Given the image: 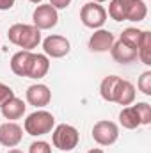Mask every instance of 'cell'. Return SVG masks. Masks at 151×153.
Listing matches in <instances>:
<instances>
[{
  "instance_id": "cell-25",
  "label": "cell",
  "mask_w": 151,
  "mask_h": 153,
  "mask_svg": "<svg viewBox=\"0 0 151 153\" xmlns=\"http://www.w3.org/2000/svg\"><path fill=\"white\" fill-rule=\"evenodd\" d=\"M13 96H14V91H13V89H11L7 84L0 82V107H2L5 102H9Z\"/></svg>"
},
{
  "instance_id": "cell-14",
  "label": "cell",
  "mask_w": 151,
  "mask_h": 153,
  "mask_svg": "<svg viewBox=\"0 0 151 153\" xmlns=\"http://www.w3.org/2000/svg\"><path fill=\"white\" fill-rule=\"evenodd\" d=\"M0 111H2V116H4L5 119L16 121V119H20V117H23L25 111H27V105H25V102H23L21 98L13 96L9 102H5V103L0 107Z\"/></svg>"
},
{
  "instance_id": "cell-7",
  "label": "cell",
  "mask_w": 151,
  "mask_h": 153,
  "mask_svg": "<svg viewBox=\"0 0 151 153\" xmlns=\"http://www.w3.org/2000/svg\"><path fill=\"white\" fill-rule=\"evenodd\" d=\"M43 50H44V55L50 59H61V57H66L71 50V43L70 39L64 38V36H59V34H50L48 38L43 39Z\"/></svg>"
},
{
  "instance_id": "cell-5",
  "label": "cell",
  "mask_w": 151,
  "mask_h": 153,
  "mask_svg": "<svg viewBox=\"0 0 151 153\" xmlns=\"http://www.w3.org/2000/svg\"><path fill=\"white\" fill-rule=\"evenodd\" d=\"M93 139L100 146H112L119 139V126L114 121L101 119V121L94 123V126H93Z\"/></svg>"
},
{
  "instance_id": "cell-29",
  "label": "cell",
  "mask_w": 151,
  "mask_h": 153,
  "mask_svg": "<svg viewBox=\"0 0 151 153\" xmlns=\"http://www.w3.org/2000/svg\"><path fill=\"white\" fill-rule=\"evenodd\" d=\"M7 153H23L21 150H16V148H13V150H9Z\"/></svg>"
},
{
  "instance_id": "cell-12",
  "label": "cell",
  "mask_w": 151,
  "mask_h": 153,
  "mask_svg": "<svg viewBox=\"0 0 151 153\" xmlns=\"http://www.w3.org/2000/svg\"><path fill=\"white\" fill-rule=\"evenodd\" d=\"M135 102V85L130 82V80H119L117 84V89H115V94H114V103L117 105H123V107H128Z\"/></svg>"
},
{
  "instance_id": "cell-26",
  "label": "cell",
  "mask_w": 151,
  "mask_h": 153,
  "mask_svg": "<svg viewBox=\"0 0 151 153\" xmlns=\"http://www.w3.org/2000/svg\"><path fill=\"white\" fill-rule=\"evenodd\" d=\"M70 4H71V0H50V5H52L53 9H57V11L70 7Z\"/></svg>"
},
{
  "instance_id": "cell-6",
  "label": "cell",
  "mask_w": 151,
  "mask_h": 153,
  "mask_svg": "<svg viewBox=\"0 0 151 153\" xmlns=\"http://www.w3.org/2000/svg\"><path fill=\"white\" fill-rule=\"evenodd\" d=\"M59 23V13L50 4H39L32 13V25L39 30H50Z\"/></svg>"
},
{
  "instance_id": "cell-27",
  "label": "cell",
  "mask_w": 151,
  "mask_h": 153,
  "mask_svg": "<svg viewBox=\"0 0 151 153\" xmlns=\"http://www.w3.org/2000/svg\"><path fill=\"white\" fill-rule=\"evenodd\" d=\"M14 2H16V0H0V11H9V9H13Z\"/></svg>"
},
{
  "instance_id": "cell-3",
  "label": "cell",
  "mask_w": 151,
  "mask_h": 153,
  "mask_svg": "<svg viewBox=\"0 0 151 153\" xmlns=\"http://www.w3.org/2000/svg\"><path fill=\"white\" fill-rule=\"evenodd\" d=\"M78 141H80V134L73 125H68V123H62V125H57L53 126V132H52V143L57 150L61 152H71L78 146Z\"/></svg>"
},
{
  "instance_id": "cell-31",
  "label": "cell",
  "mask_w": 151,
  "mask_h": 153,
  "mask_svg": "<svg viewBox=\"0 0 151 153\" xmlns=\"http://www.w3.org/2000/svg\"><path fill=\"white\" fill-rule=\"evenodd\" d=\"M93 2H98V4H101V2H105V0H93Z\"/></svg>"
},
{
  "instance_id": "cell-2",
  "label": "cell",
  "mask_w": 151,
  "mask_h": 153,
  "mask_svg": "<svg viewBox=\"0 0 151 153\" xmlns=\"http://www.w3.org/2000/svg\"><path fill=\"white\" fill-rule=\"evenodd\" d=\"M53 126H55L53 114L48 112V111H43V109L29 114L25 123H23V130L32 137H41V135L50 134L53 130Z\"/></svg>"
},
{
  "instance_id": "cell-28",
  "label": "cell",
  "mask_w": 151,
  "mask_h": 153,
  "mask_svg": "<svg viewBox=\"0 0 151 153\" xmlns=\"http://www.w3.org/2000/svg\"><path fill=\"white\" fill-rule=\"evenodd\" d=\"M87 153H105L103 150H100V148H93V150H89Z\"/></svg>"
},
{
  "instance_id": "cell-10",
  "label": "cell",
  "mask_w": 151,
  "mask_h": 153,
  "mask_svg": "<svg viewBox=\"0 0 151 153\" xmlns=\"http://www.w3.org/2000/svg\"><path fill=\"white\" fill-rule=\"evenodd\" d=\"M114 45V34L110 30H105V29H96L94 34H91L89 38V50L91 52H110Z\"/></svg>"
},
{
  "instance_id": "cell-13",
  "label": "cell",
  "mask_w": 151,
  "mask_h": 153,
  "mask_svg": "<svg viewBox=\"0 0 151 153\" xmlns=\"http://www.w3.org/2000/svg\"><path fill=\"white\" fill-rule=\"evenodd\" d=\"M110 55H112L114 61L119 62V64H130V62H135L137 61V50L130 48L121 39L119 41H114L112 48H110Z\"/></svg>"
},
{
  "instance_id": "cell-15",
  "label": "cell",
  "mask_w": 151,
  "mask_h": 153,
  "mask_svg": "<svg viewBox=\"0 0 151 153\" xmlns=\"http://www.w3.org/2000/svg\"><path fill=\"white\" fill-rule=\"evenodd\" d=\"M48 70H50V59L44 53H32V61H30V68H29L27 78L39 80V78L46 76Z\"/></svg>"
},
{
  "instance_id": "cell-30",
  "label": "cell",
  "mask_w": 151,
  "mask_h": 153,
  "mask_svg": "<svg viewBox=\"0 0 151 153\" xmlns=\"http://www.w3.org/2000/svg\"><path fill=\"white\" fill-rule=\"evenodd\" d=\"M29 2H32V4H41L43 0H29Z\"/></svg>"
},
{
  "instance_id": "cell-11",
  "label": "cell",
  "mask_w": 151,
  "mask_h": 153,
  "mask_svg": "<svg viewBox=\"0 0 151 153\" xmlns=\"http://www.w3.org/2000/svg\"><path fill=\"white\" fill-rule=\"evenodd\" d=\"M32 53L29 50H20L11 57V71L16 76H27L29 75V68H30V61H32Z\"/></svg>"
},
{
  "instance_id": "cell-20",
  "label": "cell",
  "mask_w": 151,
  "mask_h": 153,
  "mask_svg": "<svg viewBox=\"0 0 151 153\" xmlns=\"http://www.w3.org/2000/svg\"><path fill=\"white\" fill-rule=\"evenodd\" d=\"M148 16V5L144 0H135L128 13H126V22H142L144 18Z\"/></svg>"
},
{
  "instance_id": "cell-1",
  "label": "cell",
  "mask_w": 151,
  "mask_h": 153,
  "mask_svg": "<svg viewBox=\"0 0 151 153\" xmlns=\"http://www.w3.org/2000/svg\"><path fill=\"white\" fill-rule=\"evenodd\" d=\"M7 38H9V41L13 45H16L18 48L32 52L34 48H38V45L41 43V30L36 29L34 25L14 23V25L9 27Z\"/></svg>"
},
{
  "instance_id": "cell-17",
  "label": "cell",
  "mask_w": 151,
  "mask_h": 153,
  "mask_svg": "<svg viewBox=\"0 0 151 153\" xmlns=\"http://www.w3.org/2000/svg\"><path fill=\"white\" fill-rule=\"evenodd\" d=\"M119 123L123 128L126 130H135L141 126V119L135 112L133 105H128V107H123V111L119 112Z\"/></svg>"
},
{
  "instance_id": "cell-23",
  "label": "cell",
  "mask_w": 151,
  "mask_h": 153,
  "mask_svg": "<svg viewBox=\"0 0 151 153\" xmlns=\"http://www.w3.org/2000/svg\"><path fill=\"white\" fill-rule=\"evenodd\" d=\"M137 87H139V91L142 93V94H146V96H151V71H144L142 75L139 76V80H137Z\"/></svg>"
},
{
  "instance_id": "cell-19",
  "label": "cell",
  "mask_w": 151,
  "mask_h": 153,
  "mask_svg": "<svg viewBox=\"0 0 151 153\" xmlns=\"http://www.w3.org/2000/svg\"><path fill=\"white\" fill-rule=\"evenodd\" d=\"M137 59L146 64L151 66V32L150 30H144L142 32V39H141V45L137 48Z\"/></svg>"
},
{
  "instance_id": "cell-24",
  "label": "cell",
  "mask_w": 151,
  "mask_h": 153,
  "mask_svg": "<svg viewBox=\"0 0 151 153\" xmlns=\"http://www.w3.org/2000/svg\"><path fill=\"white\" fill-rule=\"evenodd\" d=\"M29 153H52V146L46 141H34L29 146Z\"/></svg>"
},
{
  "instance_id": "cell-4",
  "label": "cell",
  "mask_w": 151,
  "mask_h": 153,
  "mask_svg": "<svg viewBox=\"0 0 151 153\" xmlns=\"http://www.w3.org/2000/svg\"><path fill=\"white\" fill-rule=\"evenodd\" d=\"M80 22L87 29H93V30L101 29L107 22V11L98 2H87L80 9Z\"/></svg>"
},
{
  "instance_id": "cell-16",
  "label": "cell",
  "mask_w": 151,
  "mask_h": 153,
  "mask_svg": "<svg viewBox=\"0 0 151 153\" xmlns=\"http://www.w3.org/2000/svg\"><path fill=\"white\" fill-rule=\"evenodd\" d=\"M135 0H110L109 4V16L114 22H126V13Z\"/></svg>"
},
{
  "instance_id": "cell-22",
  "label": "cell",
  "mask_w": 151,
  "mask_h": 153,
  "mask_svg": "<svg viewBox=\"0 0 151 153\" xmlns=\"http://www.w3.org/2000/svg\"><path fill=\"white\" fill-rule=\"evenodd\" d=\"M133 109H135V112H137L139 119H141V126L142 125H151V105L150 103L139 102V103L133 105Z\"/></svg>"
},
{
  "instance_id": "cell-21",
  "label": "cell",
  "mask_w": 151,
  "mask_h": 153,
  "mask_svg": "<svg viewBox=\"0 0 151 153\" xmlns=\"http://www.w3.org/2000/svg\"><path fill=\"white\" fill-rule=\"evenodd\" d=\"M142 32H144V30H141V29H137V27H128V29H124V30L121 32V38L119 39H121L124 45H128L130 48L137 50L139 45H141V39H142Z\"/></svg>"
},
{
  "instance_id": "cell-8",
  "label": "cell",
  "mask_w": 151,
  "mask_h": 153,
  "mask_svg": "<svg viewBox=\"0 0 151 153\" xmlns=\"http://www.w3.org/2000/svg\"><path fill=\"white\" fill-rule=\"evenodd\" d=\"M25 98H27V103L36 107V109H43L50 103L52 100V91L48 85L44 84H32L27 87V93H25Z\"/></svg>"
},
{
  "instance_id": "cell-18",
  "label": "cell",
  "mask_w": 151,
  "mask_h": 153,
  "mask_svg": "<svg viewBox=\"0 0 151 153\" xmlns=\"http://www.w3.org/2000/svg\"><path fill=\"white\" fill-rule=\"evenodd\" d=\"M119 80H121V76H117V75H109L101 80V84H100V94H101V98L105 102H114V94H115Z\"/></svg>"
},
{
  "instance_id": "cell-9",
  "label": "cell",
  "mask_w": 151,
  "mask_h": 153,
  "mask_svg": "<svg viewBox=\"0 0 151 153\" xmlns=\"http://www.w3.org/2000/svg\"><path fill=\"white\" fill-rule=\"evenodd\" d=\"M23 139V128L16 121H7L0 125V144L5 148H14Z\"/></svg>"
}]
</instances>
